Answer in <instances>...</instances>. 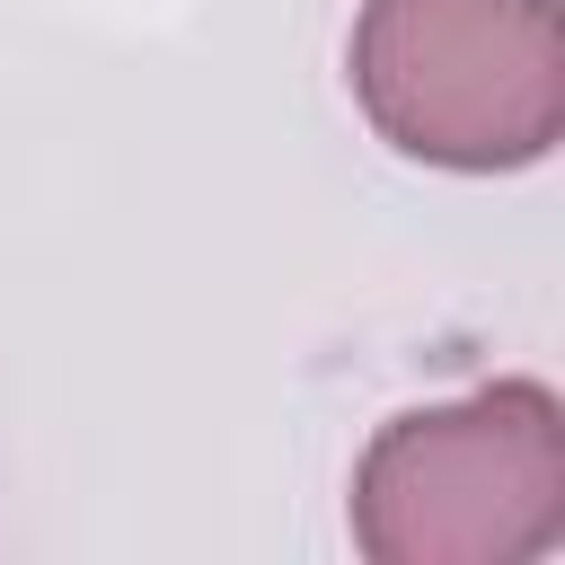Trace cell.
<instances>
[{
    "instance_id": "cell-1",
    "label": "cell",
    "mask_w": 565,
    "mask_h": 565,
    "mask_svg": "<svg viewBox=\"0 0 565 565\" xmlns=\"http://www.w3.org/2000/svg\"><path fill=\"white\" fill-rule=\"evenodd\" d=\"M565 539V406L547 380H494L406 406L353 468V547L371 565H530Z\"/></svg>"
},
{
    "instance_id": "cell-2",
    "label": "cell",
    "mask_w": 565,
    "mask_h": 565,
    "mask_svg": "<svg viewBox=\"0 0 565 565\" xmlns=\"http://www.w3.org/2000/svg\"><path fill=\"white\" fill-rule=\"evenodd\" d=\"M344 71L371 132L424 168L503 177L565 132L556 0H362Z\"/></svg>"
}]
</instances>
